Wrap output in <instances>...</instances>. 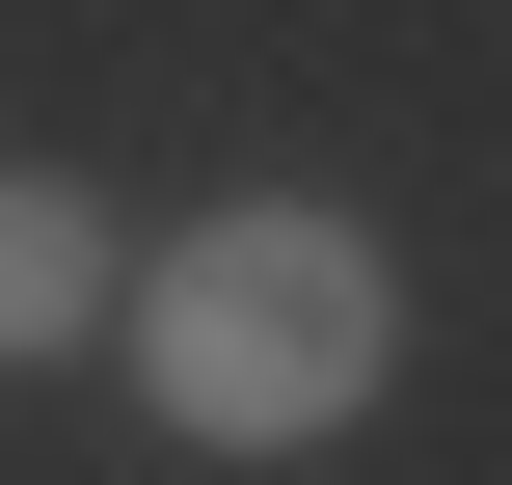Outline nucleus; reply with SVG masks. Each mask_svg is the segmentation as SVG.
<instances>
[{
  "instance_id": "obj_1",
  "label": "nucleus",
  "mask_w": 512,
  "mask_h": 485,
  "mask_svg": "<svg viewBox=\"0 0 512 485\" xmlns=\"http://www.w3.org/2000/svg\"><path fill=\"white\" fill-rule=\"evenodd\" d=\"M135 297V378H162V432H216V459H297V432H351L378 405V351H405V297H378V243L351 216H189L162 270H108Z\"/></svg>"
},
{
  "instance_id": "obj_2",
  "label": "nucleus",
  "mask_w": 512,
  "mask_h": 485,
  "mask_svg": "<svg viewBox=\"0 0 512 485\" xmlns=\"http://www.w3.org/2000/svg\"><path fill=\"white\" fill-rule=\"evenodd\" d=\"M81 324H108V216L54 162H0V351H81Z\"/></svg>"
}]
</instances>
